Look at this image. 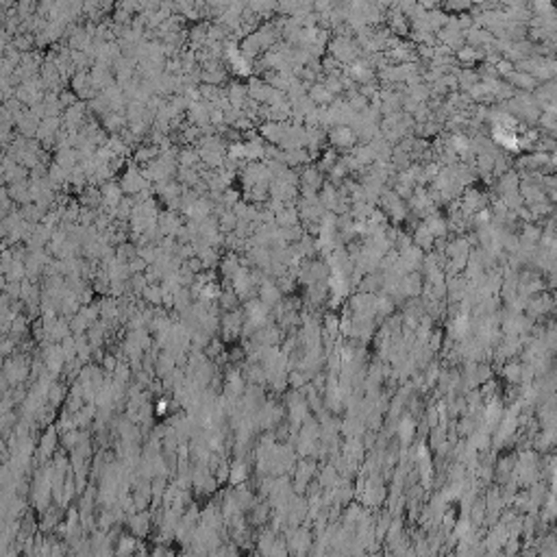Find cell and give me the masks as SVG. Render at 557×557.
I'll list each match as a JSON object with an SVG mask.
<instances>
[{"instance_id": "cell-1", "label": "cell", "mask_w": 557, "mask_h": 557, "mask_svg": "<svg viewBox=\"0 0 557 557\" xmlns=\"http://www.w3.org/2000/svg\"><path fill=\"white\" fill-rule=\"evenodd\" d=\"M353 140H355V133L349 127H336L331 131V142L340 144V146H351Z\"/></svg>"}, {"instance_id": "cell-2", "label": "cell", "mask_w": 557, "mask_h": 557, "mask_svg": "<svg viewBox=\"0 0 557 557\" xmlns=\"http://www.w3.org/2000/svg\"><path fill=\"white\" fill-rule=\"evenodd\" d=\"M509 76H512V81H514L516 85H522L525 89H533V87H535V78H533L531 74H527V72H520V70H518V72H512Z\"/></svg>"}, {"instance_id": "cell-3", "label": "cell", "mask_w": 557, "mask_h": 557, "mask_svg": "<svg viewBox=\"0 0 557 557\" xmlns=\"http://www.w3.org/2000/svg\"><path fill=\"white\" fill-rule=\"evenodd\" d=\"M311 98H313V102L324 104V102H331L333 94L324 87V85H313V89H311Z\"/></svg>"}, {"instance_id": "cell-4", "label": "cell", "mask_w": 557, "mask_h": 557, "mask_svg": "<svg viewBox=\"0 0 557 557\" xmlns=\"http://www.w3.org/2000/svg\"><path fill=\"white\" fill-rule=\"evenodd\" d=\"M475 57H477V52L473 48H462L460 50V59H470V61H473Z\"/></svg>"}]
</instances>
